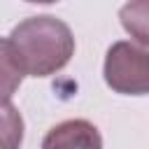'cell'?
I'll use <instances>...</instances> for the list:
<instances>
[{
	"label": "cell",
	"instance_id": "obj_5",
	"mask_svg": "<svg viewBox=\"0 0 149 149\" xmlns=\"http://www.w3.org/2000/svg\"><path fill=\"white\" fill-rule=\"evenodd\" d=\"M21 79H23V74L14 61L9 40L0 37V102H9V98L21 86Z\"/></svg>",
	"mask_w": 149,
	"mask_h": 149
},
{
	"label": "cell",
	"instance_id": "obj_1",
	"mask_svg": "<svg viewBox=\"0 0 149 149\" xmlns=\"http://www.w3.org/2000/svg\"><path fill=\"white\" fill-rule=\"evenodd\" d=\"M9 47L21 74L49 77L61 72L74 56V35L65 21L37 14L14 26Z\"/></svg>",
	"mask_w": 149,
	"mask_h": 149
},
{
	"label": "cell",
	"instance_id": "obj_6",
	"mask_svg": "<svg viewBox=\"0 0 149 149\" xmlns=\"http://www.w3.org/2000/svg\"><path fill=\"white\" fill-rule=\"evenodd\" d=\"M23 142V116L12 102H0V149H19Z\"/></svg>",
	"mask_w": 149,
	"mask_h": 149
},
{
	"label": "cell",
	"instance_id": "obj_2",
	"mask_svg": "<svg viewBox=\"0 0 149 149\" xmlns=\"http://www.w3.org/2000/svg\"><path fill=\"white\" fill-rule=\"evenodd\" d=\"M105 84L121 95L149 93V51L135 42H114L102 65Z\"/></svg>",
	"mask_w": 149,
	"mask_h": 149
},
{
	"label": "cell",
	"instance_id": "obj_4",
	"mask_svg": "<svg viewBox=\"0 0 149 149\" xmlns=\"http://www.w3.org/2000/svg\"><path fill=\"white\" fill-rule=\"evenodd\" d=\"M123 30L140 44L149 47V0H133L119 9Z\"/></svg>",
	"mask_w": 149,
	"mask_h": 149
},
{
	"label": "cell",
	"instance_id": "obj_3",
	"mask_svg": "<svg viewBox=\"0 0 149 149\" xmlns=\"http://www.w3.org/2000/svg\"><path fill=\"white\" fill-rule=\"evenodd\" d=\"M42 149H102L100 130L86 119H68L49 128Z\"/></svg>",
	"mask_w": 149,
	"mask_h": 149
}]
</instances>
